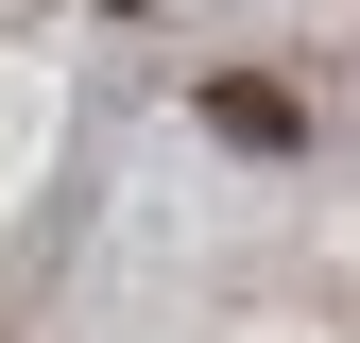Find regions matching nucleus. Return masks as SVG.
<instances>
[{
	"label": "nucleus",
	"instance_id": "nucleus-1",
	"mask_svg": "<svg viewBox=\"0 0 360 343\" xmlns=\"http://www.w3.org/2000/svg\"><path fill=\"white\" fill-rule=\"evenodd\" d=\"M206 138H240V155H292V138H309V103H292L275 69H206Z\"/></svg>",
	"mask_w": 360,
	"mask_h": 343
}]
</instances>
